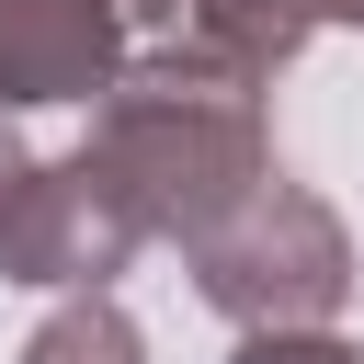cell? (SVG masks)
Instances as JSON below:
<instances>
[{"label": "cell", "mask_w": 364, "mask_h": 364, "mask_svg": "<svg viewBox=\"0 0 364 364\" xmlns=\"http://www.w3.org/2000/svg\"><path fill=\"white\" fill-rule=\"evenodd\" d=\"M91 159L114 171V193L148 216V239H182L205 250L273 171V114H262V80L193 57V46H159L136 57L102 102H91Z\"/></svg>", "instance_id": "6da1fadb"}, {"label": "cell", "mask_w": 364, "mask_h": 364, "mask_svg": "<svg viewBox=\"0 0 364 364\" xmlns=\"http://www.w3.org/2000/svg\"><path fill=\"white\" fill-rule=\"evenodd\" d=\"M193 296L216 318H239V341L262 330H330L353 296V239L307 182H262L205 250H193Z\"/></svg>", "instance_id": "7a4b0ae2"}, {"label": "cell", "mask_w": 364, "mask_h": 364, "mask_svg": "<svg viewBox=\"0 0 364 364\" xmlns=\"http://www.w3.org/2000/svg\"><path fill=\"white\" fill-rule=\"evenodd\" d=\"M148 250V216L114 193V171L91 148L68 159H23L0 193V273L46 284V296H114V273Z\"/></svg>", "instance_id": "3957f363"}, {"label": "cell", "mask_w": 364, "mask_h": 364, "mask_svg": "<svg viewBox=\"0 0 364 364\" xmlns=\"http://www.w3.org/2000/svg\"><path fill=\"white\" fill-rule=\"evenodd\" d=\"M125 0H0V114L34 102H102L125 57Z\"/></svg>", "instance_id": "277c9868"}, {"label": "cell", "mask_w": 364, "mask_h": 364, "mask_svg": "<svg viewBox=\"0 0 364 364\" xmlns=\"http://www.w3.org/2000/svg\"><path fill=\"white\" fill-rule=\"evenodd\" d=\"M307 34H318V11H307V0H182V23H171V46H193V57L239 68V80L296 68V46H307Z\"/></svg>", "instance_id": "5b68a950"}, {"label": "cell", "mask_w": 364, "mask_h": 364, "mask_svg": "<svg viewBox=\"0 0 364 364\" xmlns=\"http://www.w3.org/2000/svg\"><path fill=\"white\" fill-rule=\"evenodd\" d=\"M23 364H148V341H136V318L114 296H68L57 318H34Z\"/></svg>", "instance_id": "8992f818"}, {"label": "cell", "mask_w": 364, "mask_h": 364, "mask_svg": "<svg viewBox=\"0 0 364 364\" xmlns=\"http://www.w3.org/2000/svg\"><path fill=\"white\" fill-rule=\"evenodd\" d=\"M228 364H364V341H341V330H262Z\"/></svg>", "instance_id": "52a82bcc"}, {"label": "cell", "mask_w": 364, "mask_h": 364, "mask_svg": "<svg viewBox=\"0 0 364 364\" xmlns=\"http://www.w3.org/2000/svg\"><path fill=\"white\" fill-rule=\"evenodd\" d=\"M11 171H23V136H11V114H0V193H11Z\"/></svg>", "instance_id": "ba28073f"}, {"label": "cell", "mask_w": 364, "mask_h": 364, "mask_svg": "<svg viewBox=\"0 0 364 364\" xmlns=\"http://www.w3.org/2000/svg\"><path fill=\"white\" fill-rule=\"evenodd\" d=\"M125 23H182V0H125Z\"/></svg>", "instance_id": "9c48e42d"}, {"label": "cell", "mask_w": 364, "mask_h": 364, "mask_svg": "<svg viewBox=\"0 0 364 364\" xmlns=\"http://www.w3.org/2000/svg\"><path fill=\"white\" fill-rule=\"evenodd\" d=\"M307 11H318V23H364V0H307Z\"/></svg>", "instance_id": "30bf717a"}]
</instances>
